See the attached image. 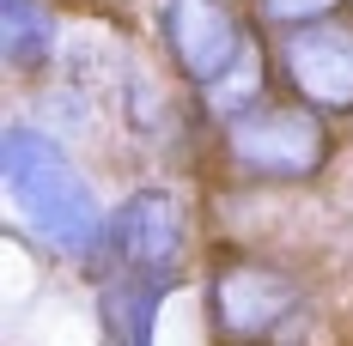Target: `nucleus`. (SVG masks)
Segmentation results:
<instances>
[{
	"mask_svg": "<svg viewBox=\"0 0 353 346\" xmlns=\"http://www.w3.org/2000/svg\"><path fill=\"white\" fill-rule=\"evenodd\" d=\"M165 43H171V61L183 67V79H195L208 91L256 49L238 0H165Z\"/></svg>",
	"mask_w": 353,
	"mask_h": 346,
	"instance_id": "20e7f679",
	"label": "nucleus"
},
{
	"mask_svg": "<svg viewBox=\"0 0 353 346\" xmlns=\"http://www.w3.org/2000/svg\"><path fill=\"white\" fill-rule=\"evenodd\" d=\"M281 73L299 104L323 116H347L353 109V25H299L281 31Z\"/></svg>",
	"mask_w": 353,
	"mask_h": 346,
	"instance_id": "39448f33",
	"label": "nucleus"
},
{
	"mask_svg": "<svg viewBox=\"0 0 353 346\" xmlns=\"http://www.w3.org/2000/svg\"><path fill=\"white\" fill-rule=\"evenodd\" d=\"M0 49H6V67L12 73H37L55 49V12L43 0H6L0 12Z\"/></svg>",
	"mask_w": 353,
	"mask_h": 346,
	"instance_id": "0eeeda50",
	"label": "nucleus"
},
{
	"mask_svg": "<svg viewBox=\"0 0 353 346\" xmlns=\"http://www.w3.org/2000/svg\"><path fill=\"white\" fill-rule=\"evenodd\" d=\"M305 285L274 261H225L208 285V316L225 346H262L299 310Z\"/></svg>",
	"mask_w": 353,
	"mask_h": 346,
	"instance_id": "7ed1b4c3",
	"label": "nucleus"
},
{
	"mask_svg": "<svg viewBox=\"0 0 353 346\" xmlns=\"http://www.w3.org/2000/svg\"><path fill=\"white\" fill-rule=\"evenodd\" d=\"M165 285H171V279L128 274V279H122V292H110V316H116V328L128 334V346H152V310H159Z\"/></svg>",
	"mask_w": 353,
	"mask_h": 346,
	"instance_id": "6e6552de",
	"label": "nucleus"
},
{
	"mask_svg": "<svg viewBox=\"0 0 353 346\" xmlns=\"http://www.w3.org/2000/svg\"><path fill=\"white\" fill-rule=\"evenodd\" d=\"M104 255L122 261V274H146V279H171L183 261V207L165 188H141L128 195L116 219L104 225Z\"/></svg>",
	"mask_w": 353,
	"mask_h": 346,
	"instance_id": "423d86ee",
	"label": "nucleus"
},
{
	"mask_svg": "<svg viewBox=\"0 0 353 346\" xmlns=\"http://www.w3.org/2000/svg\"><path fill=\"white\" fill-rule=\"evenodd\" d=\"M0 158H6V188L25 207V219L37 225V237H49L68 255H98L110 219H98L92 182L68 164V152L55 140L43 134V128L12 122L6 140H0Z\"/></svg>",
	"mask_w": 353,
	"mask_h": 346,
	"instance_id": "f257e3e1",
	"label": "nucleus"
},
{
	"mask_svg": "<svg viewBox=\"0 0 353 346\" xmlns=\"http://www.w3.org/2000/svg\"><path fill=\"white\" fill-rule=\"evenodd\" d=\"M347 0H256V12L274 25V31H299V25H323L335 19Z\"/></svg>",
	"mask_w": 353,
	"mask_h": 346,
	"instance_id": "1a4fd4ad",
	"label": "nucleus"
},
{
	"mask_svg": "<svg viewBox=\"0 0 353 346\" xmlns=\"http://www.w3.org/2000/svg\"><path fill=\"white\" fill-rule=\"evenodd\" d=\"M335 134L311 104H244L225 122V158L250 182H311L329 164Z\"/></svg>",
	"mask_w": 353,
	"mask_h": 346,
	"instance_id": "f03ea898",
	"label": "nucleus"
}]
</instances>
